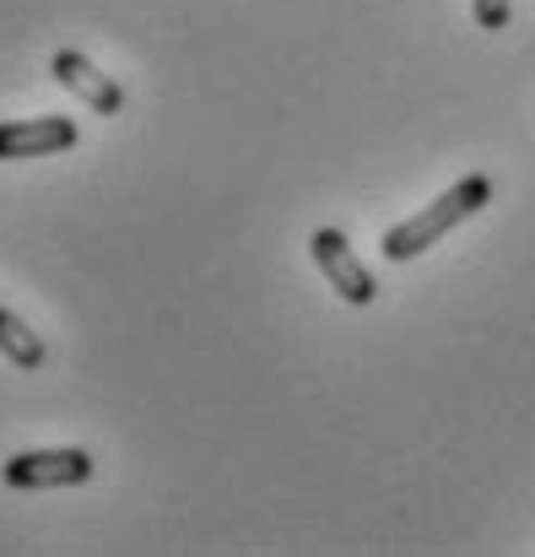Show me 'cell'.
I'll return each instance as SVG.
<instances>
[{
  "mask_svg": "<svg viewBox=\"0 0 535 557\" xmlns=\"http://www.w3.org/2000/svg\"><path fill=\"white\" fill-rule=\"evenodd\" d=\"M487 200H493V180H487V174H465L460 185H449L438 200H427L416 216L395 222V227L378 238V255L395 260V265H406V260H416L422 249H433L438 238H449L465 216H476Z\"/></svg>",
  "mask_w": 535,
  "mask_h": 557,
  "instance_id": "1",
  "label": "cell"
},
{
  "mask_svg": "<svg viewBox=\"0 0 535 557\" xmlns=\"http://www.w3.org/2000/svg\"><path fill=\"white\" fill-rule=\"evenodd\" d=\"M92 476L87 449H22L5 460V487L38 493V487H82Z\"/></svg>",
  "mask_w": 535,
  "mask_h": 557,
  "instance_id": "2",
  "label": "cell"
},
{
  "mask_svg": "<svg viewBox=\"0 0 535 557\" xmlns=\"http://www.w3.org/2000/svg\"><path fill=\"white\" fill-rule=\"evenodd\" d=\"M309 249H314V265L325 271V282L347 298V304H357V309H368L373 298H378V282H373V271L362 265L352 255V244H347V233L341 227H320L314 238H309Z\"/></svg>",
  "mask_w": 535,
  "mask_h": 557,
  "instance_id": "3",
  "label": "cell"
},
{
  "mask_svg": "<svg viewBox=\"0 0 535 557\" xmlns=\"http://www.w3.org/2000/svg\"><path fill=\"white\" fill-rule=\"evenodd\" d=\"M76 147V120L65 114H33V120H5L0 125V163L22 158H54Z\"/></svg>",
  "mask_w": 535,
  "mask_h": 557,
  "instance_id": "4",
  "label": "cell"
},
{
  "mask_svg": "<svg viewBox=\"0 0 535 557\" xmlns=\"http://www.w3.org/2000/svg\"><path fill=\"white\" fill-rule=\"evenodd\" d=\"M49 71H54V82L71 87L92 114H120V109H125V92L109 82V71H98V65H92L87 54H76V49H60Z\"/></svg>",
  "mask_w": 535,
  "mask_h": 557,
  "instance_id": "5",
  "label": "cell"
},
{
  "mask_svg": "<svg viewBox=\"0 0 535 557\" xmlns=\"http://www.w3.org/2000/svg\"><path fill=\"white\" fill-rule=\"evenodd\" d=\"M0 352H5L16 369H43V342H38V331H27L11 309H0Z\"/></svg>",
  "mask_w": 535,
  "mask_h": 557,
  "instance_id": "6",
  "label": "cell"
},
{
  "mask_svg": "<svg viewBox=\"0 0 535 557\" xmlns=\"http://www.w3.org/2000/svg\"><path fill=\"white\" fill-rule=\"evenodd\" d=\"M471 11H476V27H487V33H498V27H509V0H471Z\"/></svg>",
  "mask_w": 535,
  "mask_h": 557,
  "instance_id": "7",
  "label": "cell"
}]
</instances>
